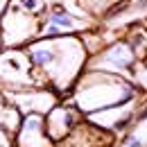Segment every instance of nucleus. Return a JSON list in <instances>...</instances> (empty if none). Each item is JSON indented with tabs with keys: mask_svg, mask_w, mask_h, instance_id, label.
Returning <instances> with one entry per match:
<instances>
[{
	"mask_svg": "<svg viewBox=\"0 0 147 147\" xmlns=\"http://www.w3.org/2000/svg\"><path fill=\"white\" fill-rule=\"evenodd\" d=\"M75 82H77L75 102H77V109L84 113L111 109V107L131 102L136 97V84L127 82L118 73L88 68L86 73H79Z\"/></svg>",
	"mask_w": 147,
	"mask_h": 147,
	"instance_id": "f257e3e1",
	"label": "nucleus"
},
{
	"mask_svg": "<svg viewBox=\"0 0 147 147\" xmlns=\"http://www.w3.org/2000/svg\"><path fill=\"white\" fill-rule=\"evenodd\" d=\"M50 38V48L52 57L48 61V66L41 70L45 73V79H50V84L57 88H68L73 86L75 79L79 77L84 61H86V50L82 38L70 36V34H59V36H45Z\"/></svg>",
	"mask_w": 147,
	"mask_h": 147,
	"instance_id": "f03ea898",
	"label": "nucleus"
},
{
	"mask_svg": "<svg viewBox=\"0 0 147 147\" xmlns=\"http://www.w3.org/2000/svg\"><path fill=\"white\" fill-rule=\"evenodd\" d=\"M38 20L36 14H27L16 5H7L0 16V38L7 48H20L38 36Z\"/></svg>",
	"mask_w": 147,
	"mask_h": 147,
	"instance_id": "7ed1b4c3",
	"label": "nucleus"
},
{
	"mask_svg": "<svg viewBox=\"0 0 147 147\" xmlns=\"http://www.w3.org/2000/svg\"><path fill=\"white\" fill-rule=\"evenodd\" d=\"M0 84L9 88H32L36 84V73L25 55V50L9 48L0 50Z\"/></svg>",
	"mask_w": 147,
	"mask_h": 147,
	"instance_id": "20e7f679",
	"label": "nucleus"
},
{
	"mask_svg": "<svg viewBox=\"0 0 147 147\" xmlns=\"http://www.w3.org/2000/svg\"><path fill=\"white\" fill-rule=\"evenodd\" d=\"M134 66H136V52L131 50V45L125 43V41H115L102 55L95 57V61L91 63V68H95V70H107V73H125V70L131 73Z\"/></svg>",
	"mask_w": 147,
	"mask_h": 147,
	"instance_id": "39448f33",
	"label": "nucleus"
},
{
	"mask_svg": "<svg viewBox=\"0 0 147 147\" xmlns=\"http://www.w3.org/2000/svg\"><path fill=\"white\" fill-rule=\"evenodd\" d=\"M77 109L73 107H52L43 118V127L50 140H59L61 136H66L70 129L77 125Z\"/></svg>",
	"mask_w": 147,
	"mask_h": 147,
	"instance_id": "423d86ee",
	"label": "nucleus"
},
{
	"mask_svg": "<svg viewBox=\"0 0 147 147\" xmlns=\"http://www.w3.org/2000/svg\"><path fill=\"white\" fill-rule=\"evenodd\" d=\"M48 134L43 127V115L41 113H27V118L20 122L18 145L23 147H45L48 145Z\"/></svg>",
	"mask_w": 147,
	"mask_h": 147,
	"instance_id": "0eeeda50",
	"label": "nucleus"
},
{
	"mask_svg": "<svg viewBox=\"0 0 147 147\" xmlns=\"http://www.w3.org/2000/svg\"><path fill=\"white\" fill-rule=\"evenodd\" d=\"M79 20H82V18L73 16V14H70L66 7H55V9L48 14V20H45V23L55 25V27L61 32V34H68V30H75Z\"/></svg>",
	"mask_w": 147,
	"mask_h": 147,
	"instance_id": "6e6552de",
	"label": "nucleus"
},
{
	"mask_svg": "<svg viewBox=\"0 0 147 147\" xmlns=\"http://www.w3.org/2000/svg\"><path fill=\"white\" fill-rule=\"evenodd\" d=\"M14 5L20 7L23 11H27V14H38V11H43V0H14Z\"/></svg>",
	"mask_w": 147,
	"mask_h": 147,
	"instance_id": "1a4fd4ad",
	"label": "nucleus"
},
{
	"mask_svg": "<svg viewBox=\"0 0 147 147\" xmlns=\"http://www.w3.org/2000/svg\"><path fill=\"white\" fill-rule=\"evenodd\" d=\"M7 5H9V0H0V16H2V11L7 9Z\"/></svg>",
	"mask_w": 147,
	"mask_h": 147,
	"instance_id": "9d476101",
	"label": "nucleus"
},
{
	"mask_svg": "<svg viewBox=\"0 0 147 147\" xmlns=\"http://www.w3.org/2000/svg\"><path fill=\"white\" fill-rule=\"evenodd\" d=\"M0 48H2V38H0Z\"/></svg>",
	"mask_w": 147,
	"mask_h": 147,
	"instance_id": "9b49d317",
	"label": "nucleus"
}]
</instances>
